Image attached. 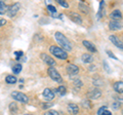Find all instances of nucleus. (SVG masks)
<instances>
[{
    "label": "nucleus",
    "instance_id": "f257e3e1",
    "mask_svg": "<svg viewBox=\"0 0 123 115\" xmlns=\"http://www.w3.org/2000/svg\"><path fill=\"white\" fill-rule=\"evenodd\" d=\"M55 36L56 41L59 42V44L62 46V48L65 49V51H72V44H71V42H70V40H69L66 36L64 35V34H62L61 32H56L55 34Z\"/></svg>",
    "mask_w": 123,
    "mask_h": 115
},
{
    "label": "nucleus",
    "instance_id": "f03ea898",
    "mask_svg": "<svg viewBox=\"0 0 123 115\" xmlns=\"http://www.w3.org/2000/svg\"><path fill=\"white\" fill-rule=\"evenodd\" d=\"M49 51H50V52L52 53L53 56L56 57L57 59H60V60H67L68 59V53L65 51L64 49H62L59 46L51 45V46L49 47Z\"/></svg>",
    "mask_w": 123,
    "mask_h": 115
},
{
    "label": "nucleus",
    "instance_id": "7ed1b4c3",
    "mask_svg": "<svg viewBox=\"0 0 123 115\" xmlns=\"http://www.w3.org/2000/svg\"><path fill=\"white\" fill-rule=\"evenodd\" d=\"M48 75L49 77H50L53 81H56V82H62L63 81V78H62V76L60 75V73L55 70V67H49L48 68Z\"/></svg>",
    "mask_w": 123,
    "mask_h": 115
},
{
    "label": "nucleus",
    "instance_id": "20e7f679",
    "mask_svg": "<svg viewBox=\"0 0 123 115\" xmlns=\"http://www.w3.org/2000/svg\"><path fill=\"white\" fill-rule=\"evenodd\" d=\"M11 97H12L13 100L21 103H28L29 102V98L27 97L25 94L21 93V91H12L11 93Z\"/></svg>",
    "mask_w": 123,
    "mask_h": 115
},
{
    "label": "nucleus",
    "instance_id": "39448f33",
    "mask_svg": "<svg viewBox=\"0 0 123 115\" xmlns=\"http://www.w3.org/2000/svg\"><path fill=\"white\" fill-rule=\"evenodd\" d=\"M20 9H21V4L20 3H14V4H12L9 7V9H7V14H8V17L12 18L18 13V10Z\"/></svg>",
    "mask_w": 123,
    "mask_h": 115
},
{
    "label": "nucleus",
    "instance_id": "423d86ee",
    "mask_svg": "<svg viewBox=\"0 0 123 115\" xmlns=\"http://www.w3.org/2000/svg\"><path fill=\"white\" fill-rule=\"evenodd\" d=\"M41 59L42 61H43L44 63H46L47 65H49V66H55V61L52 59L51 57H49L48 55H46V53H41Z\"/></svg>",
    "mask_w": 123,
    "mask_h": 115
},
{
    "label": "nucleus",
    "instance_id": "0eeeda50",
    "mask_svg": "<svg viewBox=\"0 0 123 115\" xmlns=\"http://www.w3.org/2000/svg\"><path fill=\"white\" fill-rule=\"evenodd\" d=\"M122 27H123V25L119 21H111L109 24V28L111 30H113V31L120 30V29H122Z\"/></svg>",
    "mask_w": 123,
    "mask_h": 115
},
{
    "label": "nucleus",
    "instance_id": "6e6552de",
    "mask_svg": "<svg viewBox=\"0 0 123 115\" xmlns=\"http://www.w3.org/2000/svg\"><path fill=\"white\" fill-rule=\"evenodd\" d=\"M109 38H110L111 42H112L115 46H117L118 48H120V49H122V51H123V42H121L115 35H111Z\"/></svg>",
    "mask_w": 123,
    "mask_h": 115
},
{
    "label": "nucleus",
    "instance_id": "1a4fd4ad",
    "mask_svg": "<svg viewBox=\"0 0 123 115\" xmlns=\"http://www.w3.org/2000/svg\"><path fill=\"white\" fill-rule=\"evenodd\" d=\"M43 97L45 98L46 101H51L55 98V93H53V90L49 89H45L43 90Z\"/></svg>",
    "mask_w": 123,
    "mask_h": 115
},
{
    "label": "nucleus",
    "instance_id": "9d476101",
    "mask_svg": "<svg viewBox=\"0 0 123 115\" xmlns=\"http://www.w3.org/2000/svg\"><path fill=\"white\" fill-rule=\"evenodd\" d=\"M67 72L70 75H76L79 72V68L77 67L76 65L70 64V65H68V67H67Z\"/></svg>",
    "mask_w": 123,
    "mask_h": 115
},
{
    "label": "nucleus",
    "instance_id": "9b49d317",
    "mask_svg": "<svg viewBox=\"0 0 123 115\" xmlns=\"http://www.w3.org/2000/svg\"><path fill=\"white\" fill-rule=\"evenodd\" d=\"M68 111L71 114H73V115H77V114H78V112H79V107L77 106L76 104H73V103H71V104L68 105Z\"/></svg>",
    "mask_w": 123,
    "mask_h": 115
},
{
    "label": "nucleus",
    "instance_id": "f8f14e48",
    "mask_svg": "<svg viewBox=\"0 0 123 115\" xmlns=\"http://www.w3.org/2000/svg\"><path fill=\"white\" fill-rule=\"evenodd\" d=\"M121 18H122V13H121V11L118 9H115L114 11H112V13H111V19H112L113 21H119V20H121Z\"/></svg>",
    "mask_w": 123,
    "mask_h": 115
},
{
    "label": "nucleus",
    "instance_id": "ddd939ff",
    "mask_svg": "<svg viewBox=\"0 0 123 115\" xmlns=\"http://www.w3.org/2000/svg\"><path fill=\"white\" fill-rule=\"evenodd\" d=\"M70 18H71V20L73 22H75L76 24H79V25H81L82 24V20H81V18H80V16L78 13H70Z\"/></svg>",
    "mask_w": 123,
    "mask_h": 115
},
{
    "label": "nucleus",
    "instance_id": "4468645a",
    "mask_svg": "<svg viewBox=\"0 0 123 115\" xmlns=\"http://www.w3.org/2000/svg\"><path fill=\"white\" fill-rule=\"evenodd\" d=\"M83 45H84V46H85L89 51H91V52H95V51H97V47H95L90 41L84 40V41H83Z\"/></svg>",
    "mask_w": 123,
    "mask_h": 115
},
{
    "label": "nucleus",
    "instance_id": "2eb2a0df",
    "mask_svg": "<svg viewBox=\"0 0 123 115\" xmlns=\"http://www.w3.org/2000/svg\"><path fill=\"white\" fill-rule=\"evenodd\" d=\"M101 96H102V93L98 89H94V90H91V91L88 93V97H89L90 99H94V100L99 98Z\"/></svg>",
    "mask_w": 123,
    "mask_h": 115
},
{
    "label": "nucleus",
    "instance_id": "dca6fc26",
    "mask_svg": "<svg viewBox=\"0 0 123 115\" xmlns=\"http://www.w3.org/2000/svg\"><path fill=\"white\" fill-rule=\"evenodd\" d=\"M114 89L119 94H123V82L118 81L114 83Z\"/></svg>",
    "mask_w": 123,
    "mask_h": 115
},
{
    "label": "nucleus",
    "instance_id": "f3484780",
    "mask_svg": "<svg viewBox=\"0 0 123 115\" xmlns=\"http://www.w3.org/2000/svg\"><path fill=\"white\" fill-rule=\"evenodd\" d=\"M81 59L84 63H91L92 61H93V58H92V56L90 55H88V53H83L82 57H81Z\"/></svg>",
    "mask_w": 123,
    "mask_h": 115
},
{
    "label": "nucleus",
    "instance_id": "a211bd4d",
    "mask_svg": "<svg viewBox=\"0 0 123 115\" xmlns=\"http://www.w3.org/2000/svg\"><path fill=\"white\" fill-rule=\"evenodd\" d=\"M5 81L8 84H13L17 82V78H15V76H13V75H7L5 78Z\"/></svg>",
    "mask_w": 123,
    "mask_h": 115
},
{
    "label": "nucleus",
    "instance_id": "6ab92c4d",
    "mask_svg": "<svg viewBox=\"0 0 123 115\" xmlns=\"http://www.w3.org/2000/svg\"><path fill=\"white\" fill-rule=\"evenodd\" d=\"M12 71H13V73L18 74V73H20V72L22 71V65H21V64L14 65V66L12 67Z\"/></svg>",
    "mask_w": 123,
    "mask_h": 115
},
{
    "label": "nucleus",
    "instance_id": "aec40b11",
    "mask_svg": "<svg viewBox=\"0 0 123 115\" xmlns=\"http://www.w3.org/2000/svg\"><path fill=\"white\" fill-rule=\"evenodd\" d=\"M55 91H57L61 96H64V95H66V91H67V89H66V87L65 86H63V85H61V86H59L57 89H55Z\"/></svg>",
    "mask_w": 123,
    "mask_h": 115
},
{
    "label": "nucleus",
    "instance_id": "412c9836",
    "mask_svg": "<svg viewBox=\"0 0 123 115\" xmlns=\"http://www.w3.org/2000/svg\"><path fill=\"white\" fill-rule=\"evenodd\" d=\"M6 8H7V6L5 3L3 1H0V13H4L6 11Z\"/></svg>",
    "mask_w": 123,
    "mask_h": 115
},
{
    "label": "nucleus",
    "instance_id": "4be33fe9",
    "mask_svg": "<svg viewBox=\"0 0 123 115\" xmlns=\"http://www.w3.org/2000/svg\"><path fill=\"white\" fill-rule=\"evenodd\" d=\"M9 108H10V111H11V112H12L13 114L17 113L18 107H17V104H15V103H11V104L9 105Z\"/></svg>",
    "mask_w": 123,
    "mask_h": 115
},
{
    "label": "nucleus",
    "instance_id": "5701e85b",
    "mask_svg": "<svg viewBox=\"0 0 123 115\" xmlns=\"http://www.w3.org/2000/svg\"><path fill=\"white\" fill-rule=\"evenodd\" d=\"M47 9L50 11L51 13H56V8L53 5H47Z\"/></svg>",
    "mask_w": 123,
    "mask_h": 115
},
{
    "label": "nucleus",
    "instance_id": "b1692460",
    "mask_svg": "<svg viewBox=\"0 0 123 115\" xmlns=\"http://www.w3.org/2000/svg\"><path fill=\"white\" fill-rule=\"evenodd\" d=\"M14 56H15V59H17V60H20L21 57L23 56V51H15V52H14Z\"/></svg>",
    "mask_w": 123,
    "mask_h": 115
},
{
    "label": "nucleus",
    "instance_id": "393cba45",
    "mask_svg": "<svg viewBox=\"0 0 123 115\" xmlns=\"http://www.w3.org/2000/svg\"><path fill=\"white\" fill-rule=\"evenodd\" d=\"M57 2H59V4H60V5H62L63 7H66V8L69 6L68 3H67L66 1H63V0H57Z\"/></svg>",
    "mask_w": 123,
    "mask_h": 115
},
{
    "label": "nucleus",
    "instance_id": "a878e982",
    "mask_svg": "<svg viewBox=\"0 0 123 115\" xmlns=\"http://www.w3.org/2000/svg\"><path fill=\"white\" fill-rule=\"evenodd\" d=\"M44 115H60L59 112L55 110H51V111H48V112H46Z\"/></svg>",
    "mask_w": 123,
    "mask_h": 115
},
{
    "label": "nucleus",
    "instance_id": "bb28decb",
    "mask_svg": "<svg viewBox=\"0 0 123 115\" xmlns=\"http://www.w3.org/2000/svg\"><path fill=\"white\" fill-rule=\"evenodd\" d=\"M107 53H108V55H109V56H110L111 58H112V59H114V60H118V59H117V57L115 56L113 52H111L110 51H107Z\"/></svg>",
    "mask_w": 123,
    "mask_h": 115
},
{
    "label": "nucleus",
    "instance_id": "cd10ccee",
    "mask_svg": "<svg viewBox=\"0 0 123 115\" xmlns=\"http://www.w3.org/2000/svg\"><path fill=\"white\" fill-rule=\"evenodd\" d=\"M82 104H83V106H87L88 108H90V103H89V100H86V102H85V100H84V101L82 102Z\"/></svg>",
    "mask_w": 123,
    "mask_h": 115
},
{
    "label": "nucleus",
    "instance_id": "c85d7f7f",
    "mask_svg": "<svg viewBox=\"0 0 123 115\" xmlns=\"http://www.w3.org/2000/svg\"><path fill=\"white\" fill-rule=\"evenodd\" d=\"M106 109H107V107H106V106L101 107V108H99V110L98 111V115H102V113H103V112H104V111H105Z\"/></svg>",
    "mask_w": 123,
    "mask_h": 115
},
{
    "label": "nucleus",
    "instance_id": "c756f323",
    "mask_svg": "<svg viewBox=\"0 0 123 115\" xmlns=\"http://www.w3.org/2000/svg\"><path fill=\"white\" fill-rule=\"evenodd\" d=\"M102 115H112V113H111V111H109L108 109H106V110L102 113Z\"/></svg>",
    "mask_w": 123,
    "mask_h": 115
},
{
    "label": "nucleus",
    "instance_id": "7c9ffc66",
    "mask_svg": "<svg viewBox=\"0 0 123 115\" xmlns=\"http://www.w3.org/2000/svg\"><path fill=\"white\" fill-rule=\"evenodd\" d=\"M5 24H6V21L4 20V19H0V27L4 26Z\"/></svg>",
    "mask_w": 123,
    "mask_h": 115
},
{
    "label": "nucleus",
    "instance_id": "2f4dec72",
    "mask_svg": "<svg viewBox=\"0 0 123 115\" xmlns=\"http://www.w3.org/2000/svg\"><path fill=\"white\" fill-rule=\"evenodd\" d=\"M75 84L76 85H79V86H82V82L80 80H75Z\"/></svg>",
    "mask_w": 123,
    "mask_h": 115
},
{
    "label": "nucleus",
    "instance_id": "473e14b6",
    "mask_svg": "<svg viewBox=\"0 0 123 115\" xmlns=\"http://www.w3.org/2000/svg\"><path fill=\"white\" fill-rule=\"evenodd\" d=\"M119 106H120V104H119V103H114V104H113L114 109H118V108H119Z\"/></svg>",
    "mask_w": 123,
    "mask_h": 115
},
{
    "label": "nucleus",
    "instance_id": "72a5a7b5",
    "mask_svg": "<svg viewBox=\"0 0 123 115\" xmlns=\"http://www.w3.org/2000/svg\"><path fill=\"white\" fill-rule=\"evenodd\" d=\"M104 65H105V69H106L108 72H109L110 70H109V68H108V64H107V62H104Z\"/></svg>",
    "mask_w": 123,
    "mask_h": 115
},
{
    "label": "nucleus",
    "instance_id": "f704fd0d",
    "mask_svg": "<svg viewBox=\"0 0 123 115\" xmlns=\"http://www.w3.org/2000/svg\"><path fill=\"white\" fill-rule=\"evenodd\" d=\"M25 115H28V114H25Z\"/></svg>",
    "mask_w": 123,
    "mask_h": 115
}]
</instances>
